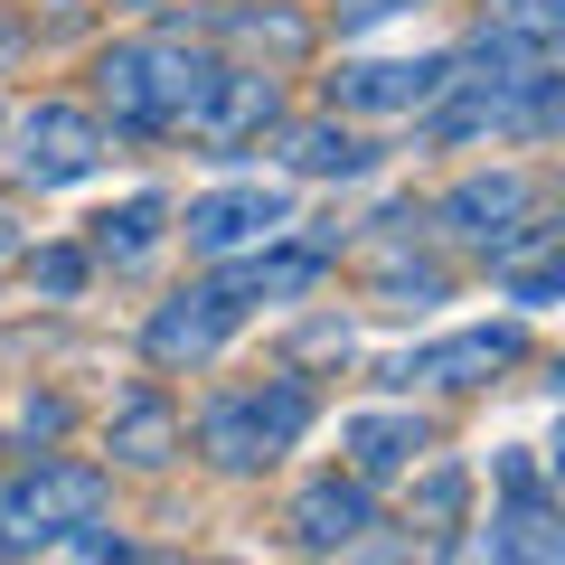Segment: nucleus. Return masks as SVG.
<instances>
[{
    "label": "nucleus",
    "mask_w": 565,
    "mask_h": 565,
    "mask_svg": "<svg viewBox=\"0 0 565 565\" xmlns=\"http://www.w3.org/2000/svg\"><path fill=\"white\" fill-rule=\"evenodd\" d=\"M217 57L226 47H207L199 29H180V20H151V29H132V39H114L95 57L104 132L114 141H180V122H189V104H199V85L217 76Z\"/></svg>",
    "instance_id": "obj_1"
},
{
    "label": "nucleus",
    "mask_w": 565,
    "mask_h": 565,
    "mask_svg": "<svg viewBox=\"0 0 565 565\" xmlns=\"http://www.w3.org/2000/svg\"><path fill=\"white\" fill-rule=\"evenodd\" d=\"M311 424H321V386H311L302 367H282V377L199 396V415H189V452H199L217 481H264L282 452H302Z\"/></svg>",
    "instance_id": "obj_2"
},
{
    "label": "nucleus",
    "mask_w": 565,
    "mask_h": 565,
    "mask_svg": "<svg viewBox=\"0 0 565 565\" xmlns=\"http://www.w3.org/2000/svg\"><path fill=\"white\" fill-rule=\"evenodd\" d=\"M104 509H114V471H104V462L39 452L29 471L0 481V556H57L66 527L104 519Z\"/></svg>",
    "instance_id": "obj_3"
},
{
    "label": "nucleus",
    "mask_w": 565,
    "mask_h": 565,
    "mask_svg": "<svg viewBox=\"0 0 565 565\" xmlns=\"http://www.w3.org/2000/svg\"><path fill=\"white\" fill-rule=\"evenodd\" d=\"M0 161H10V180L20 189H76V180H95L104 161H114V132H104V114L95 104H76V95H39V104H20V114H0Z\"/></svg>",
    "instance_id": "obj_4"
},
{
    "label": "nucleus",
    "mask_w": 565,
    "mask_h": 565,
    "mask_svg": "<svg viewBox=\"0 0 565 565\" xmlns=\"http://www.w3.org/2000/svg\"><path fill=\"white\" fill-rule=\"evenodd\" d=\"M527 321H462L444 330V340H415L396 349V359L377 367L386 396H481V386H500L509 367H527Z\"/></svg>",
    "instance_id": "obj_5"
},
{
    "label": "nucleus",
    "mask_w": 565,
    "mask_h": 565,
    "mask_svg": "<svg viewBox=\"0 0 565 565\" xmlns=\"http://www.w3.org/2000/svg\"><path fill=\"white\" fill-rule=\"evenodd\" d=\"M282 114H292V104H282V66L217 57V76L199 85V104H189L180 141H199L207 161H245V151H264V141H274Z\"/></svg>",
    "instance_id": "obj_6"
},
{
    "label": "nucleus",
    "mask_w": 565,
    "mask_h": 565,
    "mask_svg": "<svg viewBox=\"0 0 565 565\" xmlns=\"http://www.w3.org/2000/svg\"><path fill=\"white\" fill-rule=\"evenodd\" d=\"M490 565H556L565 556V509H556V490H546V462L527 444H509L500 452V500H490V527L481 537Z\"/></svg>",
    "instance_id": "obj_7"
},
{
    "label": "nucleus",
    "mask_w": 565,
    "mask_h": 565,
    "mask_svg": "<svg viewBox=\"0 0 565 565\" xmlns=\"http://www.w3.org/2000/svg\"><path fill=\"white\" fill-rule=\"evenodd\" d=\"M236 330H245V302L207 274V282H180V292H161V302L141 311V359L161 367V377H189V367L226 359Z\"/></svg>",
    "instance_id": "obj_8"
},
{
    "label": "nucleus",
    "mask_w": 565,
    "mask_h": 565,
    "mask_svg": "<svg viewBox=\"0 0 565 565\" xmlns=\"http://www.w3.org/2000/svg\"><path fill=\"white\" fill-rule=\"evenodd\" d=\"M377 519H386L377 481H359L349 462H330V471H311V481L282 500V546H292V556H359Z\"/></svg>",
    "instance_id": "obj_9"
},
{
    "label": "nucleus",
    "mask_w": 565,
    "mask_h": 565,
    "mask_svg": "<svg viewBox=\"0 0 565 565\" xmlns=\"http://www.w3.org/2000/svg\"><path fill=\"white\" fill-rule=\"evenodd\" d=\"M452 47H434V57H349V66H330L321 76V104L330 114H349V122H415L424 104L444 95V76H452Z\"/></svg>",
    "instance_id": "obj_10"
},
{
    "label": "nucleus",
    "mask_w": 565,
    "mask_h": 565,
    "mask_svg": "<svg viewBox=\"0 0 565 565\" xmlns=\"http://www.w3.org/2000/svg\"><path fill=\"white\" fill-rule=\"evenodd\" d=\"M282 226H292V189L282 180H217L207 199H189V217H170V236L199 264H226V255H245V245L282 236Z\"/></svg>",
    "instance_id": "obj_11"
},
{
    "label": "nucleus",
    "mask_w": 565,
    "mask_h": 565,
    "mask_svg": "<svg viewBox=\"0 0 565 565\" xmlns=\"http://www.w3.org/2000/svg\"><path fill=\"white\" fill-rule=\"evenodd\" d=\"M434 452V415H424L415 396H396V405H359V415H340V462L359 471V481H405V471Z\"/></svg>",
    "instance_id": "obj_12"
},
{
    "label": "nucleus",
    "mask_w": 565,
    "mask_h": 565,
    "mask_svg": "<svg viewBox=\"0 0 565 565\" xmlns=\"http://www.w3.org/2000/svg\"><path fill=\"white\" fill-rule=\"evenodd\" d=\"M527 207H537V180L509 170V161H490V170H462L424 217H434V236H444V245H490L500 226H519Z\"/></svg>",
    "instance_id": "obj_13"
},
{
    "label": "nucleus",
    "mask_w": 565,
    "mask_h": 565,
    "mask_svg": "<svg viewBox=\"0 0 565 565\" xmlns=\"http://www.w3.org/2000/svg\"><path fill=\"white\" fill-rule=\"evenodd\" d=\"M104 452H114V471H170L189 452V415L180 396H170L161 377H141L114 396V415H104Z\"/></svg>",
    "instance_id": "obj_14"
},
{
    "label": "nucleus",
    "mask_w": 565,
    "mask_h": 565,
    "mask_svg": "<svg viewBox=\"0 0 565 565\" xmlns=\"http://www.w3.org/2000/svg\"><path fill=\"white\" fill-rule=\"evenodd\" d=\"M264 151L282 161V180H367V170H377V141H367L349 114H330V104H321V114H302V122L282 114Z\"/></svg>",
    "instance_id": "obj_15"
},
{
    "label": "nucleus",
    "mask_w": 565,
    "mask_h": 565,
    "mask_svg": "<svg viewBox=\"0 0 565 565\" xmlns=\"http://www.w3.org/2000/svg\"><path fill=\"white\" fill-rule=\"evenodd\" d=\"M170 217H180V207H170L161 189H132L122 207H104V217L85 226V255H95V274H141V264L170 245Z\"/></svg>",
    "instance_id": "obj_16"
},
{
    "label": "nucleus",
    "mask_w": 565,
    "mask_h": 565,
    "mask_svg": "<svg viewBox=\"0 0 565 565\" xmlns=\"http://www.w3.org/2000/svg\"><path fill=\"white\" fill-rule=\"evenodd\" d=\"M199 39L207 47H245L255 66H292L311 47V20L292 10V0H264V10H255V0H226V10H207Z\"/></svg>",
    "instance_id": "obj_17"
},
{
    "label": "nucleus",
    "mask_w": 565,
    "mask_h": 565,
    "mask_svg": "<svg viewBox=\"0 0 565 565\" xmlns=\"http://www.w3.org/2000/svg\"><path fill=\"white\" fill-rule=\"evenodd\" d=\"M367 292H377L386 311H434V302L452 292V274H444L434 255H415V245H396V255L377 264V282H367Z\"/></svg>",
    "instance_id": "obj_18"
},
{
    "label": "nucleus",
    "mask_w": 565,
    "mask_h": 565,
    "mask_svg": "<svg viewBox=\"0 0 565 565\" xmlns=\"http://www.w3.org/2000/svg\"><path fill=\"white\" fill-rule=\"evenodd\" d=\"M20 274H29L39 302H76L85 282H95V255H85V236H47V245H29V255H20Z\"/></svg>",
    "instance_id": "obj_19"
},
{
    "label": "nucleus",
    "mask_w": 565,
    "mask_h": 565,
    "mask_svg": "<svg viewBox=\"0 0 565 565\" xmlns=\"http://www.w3.org/2000/svg\"><path fill=\"white\" fill-rule=\"evenodd\" d=\"M424 481L405 490V519L415 527H462V500H471V481H462V462H444V452H424Z\"/></svg>",
    "instance_id": "obj_20"
},
{
    "label": "nucleus",
    "mask_w": 565,
    "mask_h": 565,
    "mask_svg": "<svg viewBox=\"0 0 565 565\" xmlns=\"http://www.w3.org/2000/svg\"><path fill=\"white\" fill-rule=\"evenodd\" d=\"M490 282H500L519 311H546L565 292V255H527V264H509V274H490Z\"/></svg>",
    "instance_id": "obj_21"
},
{
    "label": "nucleus",
    "mask_w": 565,
    "mask_h": 565,
    "mask_svg": "<svg viewBox=\"0 0 565 565\" xmlns=\"http://www.w3.org/2000/svg\"><path fill=\"white\" fill-rule=\"evenodd\" d=\"M415 0H330V29L340 39H367V29H386V20H405Z\"/></svg>",
    "instance_id": "obj_22"
},
{
    "label": "nucleus",
    "mask_w": 565,
    "mask_h": 565,
    "mask_svg": "<svg viewBox=\"0 0 565 565\" xmlns=\"http://www.w3.org/2000/svg\"><path fill=\"white\" fill-rule=\"evenodd\" d=\"M20 424H29V434H39V444H47V434H57V424H66V396H29V415H20Z\"/></svg>",
    "instance_id": "obj_23"
},
{
    "label": "nucleus",
    "mask_w": 565,
    "mask_h": 565,
    "mask_svg": "<svg viewBox=\"0 0 565 565\" xmlns=\"http://www.w3.org/2000/svg\"><path fill=\"white\" fill-rule=\"evenodd\" d=\"M122 10H170V0H122Z\"/></svg>",
    "instance_id": "obj_24"
}]
</instances>
